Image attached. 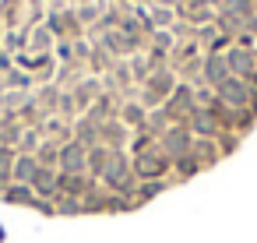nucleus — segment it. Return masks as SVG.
Segmentation results:
<instances>
[{
	"label": "nucleus",
	"instance_id": "2",
	"mask_svg": "<svg viewBox=\"0 0 257 243\" xmlns=\"http://www.w3.org/2000/svg\"><path fill=\"white\" fill-rule=\"evenodd\" d=\"M152 22H155V29H173L180 22V15L169 8H152Z\"/></svg>",
	"mask_w": 257,
	"mask_h": 243
},
{
	"label": "nucleus",
	"instance_id": "4",
	"mask_svg": "<svg viewBox=\"0 0 257 243\" xmlns=\"http://www.w3.org/2000/svg\"><path fill=\"white\" fill-rule=\"evenodd\" d=\"M152 8H169V11H176L180 8V0H148Z\"/></svg>",
	"mask_w": 257,
	"mask_h": 243
},
{
	"label": "nucleus",
	"instance_id": "3",
	"mask_svg": "<svg viewBox=\"0 0 257 243\" xmlns=\"http://www.w3.org/2000/svg\"><path fill=\"white\" fill-rule=\"evenodd\" d=\"M225 8L232 15H239V18H250V15H257V0H229Z\"/></svg>",
	"mask_w": 257,
	"mask_h": 243
},
{
	"label": "nucleus",
	"instance_id": "1",
	"mask_svg": "<svg viewBox=\"0 0 257 243\" xmlns=\"http://www.w3.org/2000/svg\"><path fill=\"white\" fill-rule=\"evenodd\" d=\"M53 46H57V39H53V32L46 29V25H36V29H29V57H53Z\"/></svg>",
	"mask_w": 257,
	"mask_h": 243
}]
</instances>
